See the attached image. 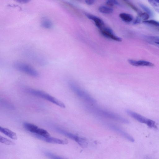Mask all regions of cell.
<instances>
[{"label":"cell","mask_w":159,"mask_h":159,"mask_svg":"<svg viewBox=\"0 0 159 159\" xmlns=\"http://www.w3.org/2000/svg\"><path fill=\"white\" fill-rule=\"evenodd\" d=\"M139 5L141 8L145 11V13L148 14L150 16H153V12L150 8L142 4H140Z\"/></svg>","instance_id":"23"},{"label":"cell","mask_w":159,"mask_h":159,"mask_svg":"<svg viewBox=\"0 0 159 159\" xmlns=\"http://www.w3.org/2000/svg\"><path fill=\"white\" fill-rule=\"evenodd\" d=\"M37 138L46 141L47 143L60 145H67L68 144V141L66 140H62L58 138L49 137H44L38 135H34Z\"/></svg>","instance_id":"9"},{"label":"cell","mask_w":159,"mask_h":159,"mask_svg":"<svg viewBox=\"0 0 159 159\" xmlns=\"http://www.w3.org/2000/svg\"><path fill=\"white\" fill-rule=\"evenodd\" d=\"M144 23L154 26L159 30V22L155 20H149L143 21Z\"/></svg>","instance_id":"18"},{"label":"cell","mask_w":159,"mask_h":159,"mask_svg":"<svg viewBox=\"0 0 159 159\" xmlns=\"http://www.w3.org/2000/svg\"><path fill=\"white\" fill-rule=\"evenodd\" d=\"M0 141L1 143L7 145H14L15 144V143L12 141L8 139L5 138L1 136L0 138Z\"/></svg>","instance_id":"21"},{"label":"cell","mask_w":159,"mask_h":159,"mask_svg":"<svg viewBox=\"0 0 159 159\" xmlns=\"http://www.w3.org/2000/svg\"><path fill=\"white\" fill-rule=\"evenodd\" d=\"M69 85L72 92L80 98L89 103L93 104L96 103L95 99L74 82H70Z\"/></svg>","instance_id":"2"},{"label":"cell","mask_w":159,"mask_h":159,"mask_svg":"<svg viewBox=\"0 0 159 159\" xmlns=\"http://www.w3.org/2000/svg\"><path fill=\"white\" fill-rule=\"evenodd\" d=\"M128 62L130 65L135 67H153L154 66V65L150 62L145 60L137 61L133 59H129Z\"/></svg>","instance_id":"10"},{"label":"cell","mask_w":159,"mask_h":159,"mask_svg":"<svg viewBox=\"0 0 159 159\" xmlns=\"http://www.w3.org/2000/svg\"><path fill=\"white\" fill-rule=\"evenodd\" d=\"M99 10L100 13L106 14H111L113 11V9L111 7L105 6L100 7Z\"/></svg>","instance_id":"17"},{"label":"cell","mask_w":159,"mask_h":159,"mask_svg":"<svg viewBox=\"0 0 159 159\" xmlns=\"http://www.w3.org/2000/svg\"><path fill=\"white\" fill-rule=\"evenodd\" d=\"M86 15L88 19L92 20L94 22L96 26L100 30L105 26L103 21L98 17L89 14H87Z\"/></svg>","instance_id":"11"},{"label":"cell","mask_w":159,"mask_h":159,"mask_svg":"<svg viewBox=\"0 0 159 159\" xmlns=\"http://www.w3.org/2000/svg\"><path fill=\"white\" fill-rule=\"evenodd\" d=\"M86 3L89 5H91L92 4L95 2L93 0H86L85 1Z\"/></svg>","instance_id":"26"},{"label":"cell","mask_w":159,"mask_h":159,"mask_svg":"<svg viewBox=\"0 0 159 159\" xmlns=\"http://www.w3.org/2000/svg\"><path fill=\"white\" fill-rule=\"evenodd\" d=\"M139 16L140 19L144 20V21L148 20L150 17V16L146 13H141L139 15Z\"/></svg>","instance_id":"25"},{"label":"cell","mask_w":159,"mask_h":159,"mask_svg":"<svg viewBox=\"0 0 159 159\" xmlns=\"http://www.w3.org/2000/svg\"><path fill=\"white\" fill-rule=\"evenodd\" d=\"M14 67L17 70L31 76L37 77L39 75V73L34 68L23 62H16L14 64Z\"/></svg>","instance_id":"4"},{"label":"cell","mask_w":159,"mask_h":159,"mask_svg":"<svg viewBox=\"0 0 159 159\" xmlns=\"http://www.w3.org/2000/svg\"><path fill=\"white\" fill-rule=\"evenodd\" d=\"M88 109L90 111L99 116L124 124L129 123L127 119L111 111L92 107H89Z\"/></svg>","instance_id":"1"},{"label":"cell","mask_w":159,"mask_h":159,"mask_svg":"<svg viewBox=\"0 0 159 159\" xmlns=\"http://www.w3.org/2000/svg\"><path fill=\"white\" fill-rule=\"evenodd\" d=\"M107 125V126L111 130L120 135L122 137L129 141L131 142H134L135 141L134 139L131 136L120 128L113 124H108Z\"/></svg>","instance_id":"7"},{"label":"cell","mask_w":159,"mask_h":159,"mask_svg":"<svg viewBox=\"0 0 159 159\" xmlns=\"http://www.w3.org/2000/svg\"><path fill=\"white\" fill-rule=\"evenodd\" d=\"M0 131L11 139L14 140L17 139V137L16 133L8 128L1 127Z\"/></svg>","instance_id":"12"},{"label":"cell","mask_w":159,"mask_h":159,"mask_svg":"<svg viewBox=\"0 0 159 159\" xmlns=\"http://www.w3.org/2000/svg\"><path fill=\"white\" fill-rule=\"evenodd\" d=\"M28 91L31 94L46 100L62 108H65L66 107L63 102L42 91L30 89L28 90Z\"/></svg>","instance_id":"3"},{"label":"cell","mask_w":159,"mask_h":159,"mask_svg":"<svg viewBox=\"0 0 159 159\" xmlns=\"http://www.w3.org/2000/svg\"><path fill=\"white\" fill-rule=\"evenodd\" d=\"M106 4L110 7L118 5L119 3L116 0H109L106 1Z\"/></svg>","instance_id":"24"},{"label":"cell","mask_w":159,"mask_h":159,"mask_svg":"<svg viewBox=\"0 0 159 159\" xmlns=\"http://www.w3.org/2000/svg\"><path fill=\"white\" fill-rule=\"evenodd\" d=\"M148 2L156 12L159 13V0H152Z\"/></svg>","instance_id":"19"},{"label":"cell","mask_w":159,"mask_h":159,"mask_svg":"<svg viewBox=\"0 0 159 159\" xmlns=\"http://www.w3.org/2000/svg\"><path fill=\"white\" fill-rule=\"evenodd\" d=\"M25 128L34 135H37L44 137H49V132L43 129L39 128L34 124L28 122H25L24 124Z\"/></svg>","instance_id":"5"},{"label":"cell","mask_w":159,"mask_h":159,"mask_svg":"<svg viewBox=\"0 0 159 159\" xmlns=\"http://www.w3.org/2000/svg\"><path fill=\"white\" fill-rule=\"evenodd\" d=\"M123 1L129 7L131 8L132 9L135 11L136 12H137L139 15L142 13L132 4L130 3V2L127 1Z\"/></svg>","instance_id":"22"},{"label":"cell","mask_w":159,"mask_h":159,"mask_svg":"<svg viewBox=\"0 0 159 159\" xmlns=\"http://www.w3.org/2000/svg\"><path fill=\"white\" fill-rule=\"evenodd\" d=\"M100 30L102 35L106 38L117 42L122 41V38L115 35L112 30L109 27L105 26Z\"/></svg>","instance_id":"8"},{"label":"cell","mask_w":159,"mask_h":159,"mask_svg":"<svg viewBox=\"0 0 159 159\" xmlns=\"http://www.w3.org/2000/svg\"><path fill=\"white\" fill-rule=\"evenodd\" d=\"M141 19L139 17V16L134 21V24H138L140 22Z\"/></svg>","instance_id":"27"},{"label":"cell","mask_w":159,"mask_h":159,"mask_svg":"<svg viewBox=\"0 0 159 159\" xmlns=\"http://www.w3.org/2000/svg\"><path fill=\"white\" fill-rule=\"evenodd\" d=\"M26 55L28 57L34 60L37 61V62L40 61L41 62L43 59L41 55L38 54L36 53L35 52H33V51H29L28 52H26Z\"/></svg>","instance_id":"15"},{"label":"cell","mask_w":159,"mask_h":159,"mask_svg":"<svg viewBox=\"0 0 159 159\" xmlns=\"http://www.w3.org/2000/svg\"><path fill=\"white\" fill-rule=\"evenodd\" d=\"M45 155L50 159H66L49 152H45Z\"/></svg>","instance_id":"20"},{"label":"cell","mask_w":159,"mask_h":159,"mask_svg":"<svg viewBox=\"0 0 159 159\" xmlns=\"http://www.w3.org/2000/svg\"><path fill=\"white\" fill-rule=\"evenodd\" d=\"M155 43L156 44H158V45H159V42H155Z\"/></svg>","instance_id":"28"},{"label":"cell","mask_w":159,"mask_h":159,"mask_svg":"<svg viewBox=\"0 0 159 159\" xmlns=\"http://www.w3.org/2000/svg\"><path fill=\"white\" fill-rule=\"evenodd\" d=\"M119 17L124 21L126 22H130L133 20L132 15L129 14L122 13L119 15Z\"/></svg>","instance_id":"16"},{"label":"cell","mask_w":159,"mask_h":159,"mask_svg":"<svg viewBox=\"0 0 159 159\" xmlns=\"http://www.w3.org/2000/svg\"><path fill=\"white\" fill-rule=\"evenodd\" d=\"M126 112L129 115L135 119V120L141 123L146 124L150 127L157 128V126L154 121L147 119L132 110H127Z\"/></svg>","instance_id":"6"},{"label":"cell","mask_w":159,"mask_h":159,"mask_svg":"<svg viewBox=\"0 0 159 159\" xmlns=\"http://www.w3.org/2000/svg\"><path fill=\"white\" fill-rule=\"evenodd\" d=\"M58 130L60 133L67 136V137L72 140H74L77 143L80 137L71 133L68 132L64 130L60 129H58Z\"/></svg>","instance_id":"14"},{"label":"cell","mask_w":159,"mask_h":159,"mask_svg":"<svg viewBox=\"0 0 159 159\" xmlns=\"http://www.w3.org/2000/svg\"><path fill=\"white\" fill-rule=\"evenodd\" d=\"M41 26L44 29H50L53 27V24L52 21L49 19L44 17L41 20Z\"/></svg>","instance_id":"13"}]
</instances>
